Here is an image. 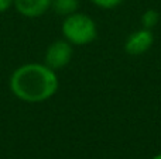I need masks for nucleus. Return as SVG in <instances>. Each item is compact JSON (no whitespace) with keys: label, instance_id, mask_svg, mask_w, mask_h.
I'll return each mask as SVG.
<instances>
[{"label":"nucleus","instance_id":"1","mask_svg":"<svg viewBox=\"0 0 161 159\" xmlns=\"http://www.w3.org/2000/svg\"><path fill=\"white\" fill-rule=\"evenodd\" d=\"M8 89L14 97L24 103H42L57 95L59 89L58 75L44 62H28L13 70Z\"/></svg>","mask_w":161,"mask_h":159},{"label":"nucleus","instance_id":"2","mask_svg":"<svg viewBox=\"0 0 161 159\" xmlns=\"http://www.w3.org/2000/svg\"><path fill=\"white\" fill-rule=\"evenodd\" d=\"M64 39L76 47H83L93 42L97 37V25L88 14L76 11L71 16L64 17L61 25Z\"/></svg>","mask_w":161,"mask_h":159},{"label":"nucleus","instance_id":"3","mask_svg":"<svg viewBox=\"0 0 161 159\" xmlns=\"http://www.w3.org/2000/svg\"><path fill=\"white\" fill-rule=\"evenodd\" d=\"M74 45L69 44L67 39H57L47 47L44 54V64L55 72L64 69L69 65L74 55Z\"/></svg>","mask_w":161,"mask_h":159},{"label":"nucleus","instance_id":"4","mask_svg":"<svg viewBox=\"0 0 161 159\" xmlns=\"http://www.w3.org/2000/svg\"><path fill=\"white\" fill-rule=\"evenodd\" d=\"M154 44L153 31L148 28H140L136 30L126 38L125 41V51L131 56L143 55L146 54Z\"/></svg>","mask_w":161,"mask_h":159},{"label":"nucleus","instance_id":"5","mask_svg":"<svg viewBox=\"0 0 161 159\" xmlns=\"http://www.w3.org/2000/svg\"><path fill=\"white\" fill-rule=\"evenodd\" d=\"M13 6L23 17L38 18L51 10V0H14Z\"/></svg>","mask_w":161,"mask_h":159},{"label":"nucleus","instance_id":"6","mask_svg":"<svg viewBox=\"0 0 161 159\" xmlns=\"http://www.w3.org/2000/svg\"><path fill=\"white\" fill-rule=\"evenodd\" d=\"M51 10L61 17H67L79 10V0H51Z\"/></svg>","mask_w":161,"mask_h":159},{"label":"nucleus","instance_id":"7","mask_svg":"<svg viewBox=\"0 0 161 159\" xmlns=\"http://www.w3.org/2000/svg\"><path fill=\"white\" fill-rule=\"evenodd\" d=\"M160 21V13L154 8H148L143 13L142 16V24L143 28H148V30H153Z\"/></svg>","mask_w":161,"mask_h":159},{"label":"nucleus","instance_id":"8","mask_svg":"<svg viewBox=\"0 0 161 159\" xmlns=\"http://www.w3.org/2000/svg\"><path fill=\"white\" fill-rule=\"evenodd\" d=\"M91 2L100 8L110 10V8H114V7H117V6H120L123 3V0H91Z\"/></svg>","mask_w":161,"mask_h":159},{"label":"nucleus","instance_id":"9","mask_svg":"<svg viewBox=\"0 0 161 159\" xmlns=\"http://www.w3.org/2000/svg\"><path fill=\"white\" fill-rule=\"evenodd\" d=\"M14 0H0V13L7 11L10 7H13Z\"/></svg>","mask_w":161,"mask_h":159},{"label":"nucleus","instance_id":"10","mask_svg":"<svg viewBox=\"0 0 161 159\" xmlns=\"http://www.w3.org/2000/svg\"><path fill=\"white\" fill-rule=\"evenodd\" d=\"M151 159H161V152H160V154H157V155H154Z\"/></svg>","mask_w":161,"mask_h":159}]
</instances>
